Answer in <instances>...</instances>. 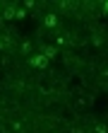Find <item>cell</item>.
<instances>
[{
	"label": "cell",
	"mask_w": 108,
	"mask_h": 133,
	"mask_svg": "<svg viewBox=\"0 0 108 133\" xmlns=\"http://www.w3.org/2000/svg\"><path fill=\"white\" fill-rule=\"evenodd\" d=\"M29 65H31V68H38V70H46V68H48V58H46L43 53L31 56V58H29Z\"/></svg>",
	"instance_id": "obj_1"
},
{
	"label": "cell",
	"mask_w": 108,
	"mask_h": 133,
	"mask_svg": "<svg viewBox=\"0 0 108 133\" xmlns=\"http://www.w3.org/2000/svg\"><path fill=\"white\" fill-rule=\"evenodd\" d=\"M43 27H46V29H58V27H60V19H58V15H53V12L43 15Z\"/></svg>",
	"instance_id": "obj_2"
},
{
	"label": "cell",
	"mask_w": 108,
	"mask_h": 133,
	"mask_svg": "<svg viewBox=\"0 0 108 133\" xmlns=\"http://www.w3.org/2000/svg\"><path fill=\"white\" fill-rule=\"evenodd\" d=\"M38 92H41V95H53V85H51V80H41V82H38Z\"/></svg>",
	"instance_id": "obj_3"
},
{
	"label": "cell",
	"mask_w": 108,
	"mask_h": 133,
	"mask_svg": "<svg viewBox=\"0 0 108 133\" xmlns=\"http://www.w3.org/2000/svg\"><path fill=\"white\" fill-rule=\"evenodd\" d=\"M41 53L51 61V58H55V56H58V49H55V46H41Z\"/></svg>",
	"instance_id": "obj_4"
},
{
	"label": "cell",
	"mask_w": 108,
	"mask_h": 133,
	"mask_svg": "<svg viewBox=\"0 0 108 133\" xmlns=\"http://www.w3.org/2000/svg\"><path fill=\"white\" fill-rule=\"evenodd\" d=\"M3 17H5V19H12V17H14V7H10V5L3 7Z\"/></svg>",
	"instance_id": "obj_5"
},
{
	"label": "cell",
	"mask_w": 108,
	"mask_h": 133,
	"mask_svg": "<svg viewBox=\"0 0 108 133\" xmlns=\"http://www.w3.org/2000/svg\"><path fill=\"white\" fill-rule=\"evenodd\" d=\"M94 133H108V126H106V123H96V126H94Z\"/></svg>",
	"instance_id": "obj_6"
},
{
	"label": "cell",
	"mask_w": 108,
	"mask_h": 133,
	"mask_svg": "<svg viewBox=\"0 0 108 133\" xmlns=\"http://www.w3.org/2000/svg\"><path fill=\"white\" fill-rule=\"evenodd\" d=\"M14 17L24 19V17H27V10H24V7H19V10H14Z\"/></svg>",
	"instance_id": "obj_7"
},
{
	"label": "cell",
	"mask_w": 108,
	"mask_h": 133,
	"mask_svg": "<svg viewBox=\"0 0 108 133\" xmlns=\"http://www.w3.org/2000/svg\"><path fill=\"white\" fill-rule=\"evenodd\" d=\"M84 107H87V102H84V99H77V102H74V109H77V111L84 109Z\"/></svg>",
	"instance_id": "obj_8"
},
{
	"label": "cell",
	"mask_w": 108,
	"mask_h": 133,
	"mask_svg": "<svg viewBox=\"0 0 108 133\" xmlns=\"http://www.w3.org/2000/svg\"><path fill=\"white\" fill-rule=\"evenodd\" d=\"M22 7H24V10H31V7H36V3L34 0H27V3H22Z\"/></svg>",
	"instance_id": "obj_9"
},
{
	"label": "cell",
	"mask_w": 108,
	"mask_h": 133,
	"mask_svg": "<svg viewBox=\"0 0 108 133\" xmlns=\"http://www.w3.org/2000/svg\"><path fill=\"white\" fill-rule=\"evenodd\" d=\"M12 131L19 133V131H22V121H12Z\"/></svg>",
	"instance_id": "obj_10"
},
{
	"label": "cell",
	"mask_w": 108,
	"mask_h": 133,
	"mask_svg": "<svg viewBox=\"0 0 108 133\" xmlns=\"http://www.w3.org/2000/svg\"><path fill=\"white\" fill-rule=\"evenodd\" d=\"M72 7V3H67V0H63V3H60V10H70Z\"/></svg>",
	"instance_id": "obj_11"
},
{
	"label": "cell",
	"mask_w": 108,
	"mask_h": 133,
	"mask_svg": "<svg viewBox=\"0 0 108 133\" xmlns=\"http://www.w3.org/2000/svg\"><path fill=\"white\" fill-rule=\"evenodd\" d=\"M29 49H31V44H29V41L22 44V53H29Z\"/></svg>",
	"instance_id": "obj_12"
},
{
	"label": "cell",
	"mask_w": 108,
	"mask_h": 133,
	"mask_svg": "<svg viewBox=\"0 0 108 133\" xmlns=\"http://www.w3.org/2000/svg\"><path fill=\"white\" fill-rule=\"evenodd\" d=\"M103 10H106V12H108V0H106V3H103Z\"/></svg>",
	"instance_id": "obj_13"
},
{
	"label": "cell",
	"mask_w": 108,
	"mask_h": 133,
	"mask_svg": "<svg viewBox=\"0 0 108 133\" xmlns=\"http://www.w3.org/2000/svg\"><path fill=\"white\" fill-rule=\"evenodd\" d=\"M0 15H3V5H0Z\"/></svg>",
	"instance_id": "obj_14"
}]
</instances>
